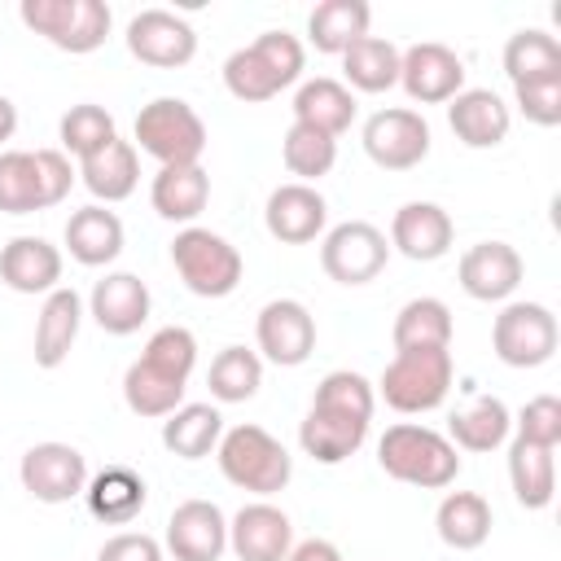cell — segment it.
Returning <instances> with one entry per match:
<instances>
[{
    "instance_id": "cell-1",
    "label": "cell",
    "mask_w": 561,
    "mask_h": 561,
    "mask_svg": "<svg viewBox=\"0 0 561 561\" xmlns=\"http://www.w3.org/2000/svg\"><path fill=\"white\" fill-rule=\"evenodd\" d=\"M302 66H307V48H302L298 35H289V31H263L245 48L228 53V61H224V88L237 101L259 105V101L280 96L289 83H298L302 79Z\"/></svg>"
},
{
    "instance_id": "cell-2",
    "label": "cell",
    "mask_w": 561,
    "mask_h": 561,
    "mask_svg": "<svg viewBox=\"0 0 561 561\" xmlns=\"http://www.w3.org/2000/svg\"><path fill=\"white\" fill-rule=\"evenodd\" d=\"M377 465L386 478L421 491H447L460 478V451L451 438L416 421H399L377 438Z\"/></svg>"
},
{
    "instance_id": "cell-3",
    "label": "cell",
    "mask_w": 561,
    "mask_h": 561,
    "mask_svg": "<svg viewBox=\"0 0 561 561\" xmlns=\"http://www.w3.org/2000/svg\"><path fill=\"white\" fill-rule=\"evenodd\" d=\"M215 460H219V473L232 486H241L250 495H263V500L285 491L289 478H294V456L285 451V443L272 438L254 421H241V425L224 430V438L215 447Z\"/></svg>"
},
{
    "instance_id": "cell-4",
    "label": "cell",
    "mask_w": 561,
    "mask_h": 561,
    "mask_svg": "<svg viewBox=\"0 0 561 561\" xmlns=\"http://www.w3.org/2000/svg\"><path fill=\"white\" fill-rule=\"evenodd\" d=\"M136 153L158 167H193L206 153V123L184 96H153L136 114Z\"/></svg>"
},
{
    "instance_id": "cell-5",
    "label": "cell",
    "mask_w": 561,
    "mask_h": 561,
    "mask_svg": "<svg viewBox=\"0 0 561 561\" xmlns=\"http://www.w3.org/2000/svg\"><path fill=\"white\" fill-rule=\"evenodd\" d=\"M456 364H451V346L438 351H394V359L381 368V381L373 386L394 412L403 416H421L443 408L447 390H451Z\"/></svg>"
},
{
    "instance_id": "cell-6",
    "label": "cell",
    "mask_w": 561,
    "mask_h": 561,
    "mask_svg": "<svg viewBox=\"0 0 561 561\" xmlns=\"http://www.w3.org/2000/svg\"><path fill=\"white\" fill-rule=\"evenodd\" d=\"M171 263L184 280V289L197 294V298H228L241 285V272H245L241 250L228 237H219L210 228H197V224L175 232Z\"/></svg>"
},
{
    "instance_id": "cell-7",
    "label": "cell",
    "mask_w": 561,
    "mask_h": 561,
    "mask_svg": "<svg viewBox=\"0 0 561 561\" xmlns=\"http://www.w3.org/2000/svg\"><path fill=\"white\" fill-rule=\"evenodd\" d=\"M18 18L26 31L44 35L53 48L75 57L96 53L114 26V13L105 0H22Z\"/></svg>"
},
{
    "instance_id": "cell-8",
    "label": "cell",
    "mask_w": 561,
    "mask_h": 561,
    "mask_svg": "<svg viewBox=\"0 0 561 561\" xmlns=\"http://www.w3.org/2000/svg\"><path fill=\"white\" fill-rule=\"evenodd\" d=\"M561 329L543 302H504L491 324V351L508 368H539L557 355Z\"/></svg>"
},
{
    "instance_id": "cell-9",
    "label": "cell",
    "mask_w": 561,
    "mask_h": 561,
    "mask_svg": "<svg viewBox=\"0 0 561 561\" xmlns=\"http://www.w3.org/2000/svg\"><path fill=\"white\" fill-rule=\"evenodd\" d=\"M386 263H390V241L368 219L333 224L320 237V267L337 285H368L386 272Z\"/></svg>"
},
{
    "instance_id": "cell-10",
    "label": "cell",
    "mask_w": 561,
    "mask_h": 561,
    "mask_svg": "<svg viewBox=\"0 0 561 561\" xmlns=\"http://www.w3.org/2000/svg\"><path fill=\"white\" fill-rule=\"evenodd\" d=\"M359 140H364V153L381 171H412L430 158V123L421 110H408V105L377 110L364 123Z\"/></svg>"
},
{
    "instance_id": "cell-11",
    "label": "cell",
    "mask_w": 561,
    "mask_h": 561,
    "mask_svg": "<svg viewBox=\"0 0 561 561\" xmlns=\"http://www.w3.org/2000/svg\"><path fill=\"white\" fill-rule=\"evenodd\" d=\"M18 482L39 504H70L88 486V460H83L79 447L48 438V443H35V447L22 451Z\"/></svg>"
},
{
    "instance_id": "cell-12",
    "label": "cell",
    "mask_w": 561,
    "mask_h": 561,
    "mask_svg": "<svg viewBox=\"0 0 561 561\" xmlns=\"http://www.w3.org/2000/svg\"><path fill=\"white\" fill-rule=\"evenodd\" d=\"M127 53L153 70H180L197 57V31L171 9H140L127 22Z\"/></svg>"
},
{
    "instance_id": "cell-13",
    "label": "cell",
    "mask_w": 561,
    "mask_h": 561,
    "mask_svg": "<svg viewBox=\"0 0 561 561\" xmlns=\"http://www.w3.org/2000/svg\"><path fill=\"white\" fill-rule=\"evenodd\" d=\"M254 342L263 351L259 359L276 368H298L316 351V316L298 298H272L254 320Z\"/></svg>"
},
{
    "instance_id": "cell-14",
    "label": "cell",
    "mask_w": 561,
    "mask_h": 561,
    "mask_svg": "<svg viewBox=\"0 0 561 561\" xmlns=\"http://www.w3.org/2000/svg\"><path fill=\"white\" fill-rule=\"evenodd\" d=\"M399 88L416 105H447L456 92H465V61L456 48L421 39L399 53Z\"/></svg>"
},
{
    "instance_id": "cell-15",
    "label": "cell",
    "mask_w": 561,
    "mask_h": 561,
    "mask_svg": "<svg viewBox=\"0 0 561 561\" xmlns=\"http://www.w3.org/2000/svg\"><path fill=\"white\" fill-rule=\"evenodd\" d=\"M162 552L175 561H219L228 552V517L215 500H184L167 517Z\"/></svg>"
},
{
    "instance_id": "cell-16",
    "label": "cell",
    "mask_w": 561,
    "mask_h": 561,
    "mask_svg": "<svg viewBox=\"0 0 561 561\" xmlns=\"http://www.w3.org/2000/svg\"><path fill=\"white\" fill-rule=\"evenodd\" d=\"M263 224L280 245H307L329 228V202L316 184H276L263 206Z\"/></svg>"
},
{
    "instance_id": "cell-17",
    "label": "cell",
    "mask_w": 561,
    "mask_h": 561,
    "mask_svg": "<svg viewBox=\"0 0 561 561\" xmlns=\"http://www.w3.org/2000/svg\"><path fill=\"white\" fill-rule=\"evenodd\" d=\"M526 263L508 241H478L460 254L456 263V280L473 302H504L513 298V289L522 285Z\"/></svg>"
},
{
    "instance_id": "cell-18",
    "label": "cell",
    "mask_w": 561,
    "mask_h": 561,
    "mask_svg": "<svg viewBox=\"0 0 561 561\" xmlns=\"http://www.w3.org/2000/svg\"><path fill=\"white\" fill-rule=\"evenodd\" d=\"M228 548L237 561H285L294 548L289 513L276 508L272 500L241 504L228 522Z\"/></svg>"
},
{
    "instance_id": "cell-19",
    "label": "cell",
    "mask_w": 561,
    "mask_h": 561,
    "mask_svg": "<svg viewBox=\"0 0 561 561\" xmlns=\"http://www.w3.org/2000/svg\"><path fill=\"white\" fill-rule=\"evenodd\" d=\"M390 250H399L412 263H434L451 250L456 224L438 202H403L390 219Z\"/></svg>"
},
{
    "instance_id": "cell-20",
    "label": "cell",
    "mask_w": 561,
    "mask_h": 561,
    "mask_svg": "<svg viewBox=\"0 0 561 561\" xmlns=\"http://www.w3.org/2000/svg\"><path fill=\"white\" fill-rule=\"evenodd\" d=\"M153 294L136 272H105L92 294H88V316L110 333V337H127L149 320Z\"/></svg>"
},
{
    "instance_id": "cell-21",
    "label": "cell",
    "mask_w": 561,
    "mask_h": 561,
    "mask_svg": "<svg viewBox=\"0 0 561 561\" xmlns=\"http://www.w3.org/2000/svg\"><path fill=\"white\" fill-rule=\"evenodd\" d=\"M447 123H451V131L465 149H495V145H504V136L513 127V114L500 101V92L465 88L447 101Z\"/></svg>"
},
{
    "instance_id": "cell-22",
    "label": "cell",
    "mask_w": 561,
    "mask_h": 561,
    "mask_svg": "<svg viewBox=\"0 0 561 561\" xmlns=\"http://www.w3.org/2000/svg\"><path fill=\"white\" fill-rule=\"evenodd\" d=\"M79 324H83V298L70 285L44 294V307L35 316V368L44 373L61 368L70 346L79 342Z\"/></svg>"
},
{
    "instance_id": "cell-23",
    "label": "cell",
    "mask_w": 561,
    "mask_h": 561,
    "mask_svg": "<svg viewBox=\"0 0 561 561\" xmlns=\"http://www.w3.org/2000/svg\"><path fill=\"white\" fill-rule=\"evenodd\" d=\"M0 280L13 294H53L61 285V250L44 237H13L0 250Z\"/></svg>"
},
{
    "instance_id": "cell-24",
    "label": "cell",
    "mask_w": 561,
    "mask_h": 561,
    "mask_svg": "<svg viewBox=\"0 0 561 561\" xmlns=\"http://www.w3.org/2000/svg\"><path fill=\"white\" fill-rule=\"evenodd\" d=\"M79 180L96 197V206L127 202L136 193V184H140V153H136V145L114 136L105 149H96V153H88L79 162Z\"/></svg>"
},
{
    "instance_id": "cell-25",
    "label": "cell",
    "mask_w": 561,
    "mask_h": 561,
    "mask_svg": "<svg viewBox=\"0 0 561 561\" xmlns=\"http://www.w3.org/2000/svg\"><path fill=\"white\" fill-rule=\"evenodd\" d=\"M145 500H149V486H145V478H140L136 469H127V465H110V469L92 473L88 486H83L88 513H92L96 522H105V526H127V522H136L140 508H145Z\"/></svg>"
},
{
    "instance_id": "cell-26",
    "label": "cell",
    "mask_w": 561,
    "mask_h": 561,
    "mask_svg": "<svg viewBox=\"0 0 561 561\" xmlns=\"http://www.w3.org/2000/svg\"><path fill=\"white\" fill-rule=\"evenodd\" d=\"M368 438V421L342 416V412H324V408H307L302 425H298V447L316 460V465H342L351 460Z\"/></svg>"
},
{
    "instance_id": "cell-27",
    "label": "cell",
    "mask_w": 561,
    "mask_h": 561,
    "mask_svg": "<svg viewBox=\"0 0 561 561\" xmlns=\"http://www.w3.org/2000/svg\"><path fill=\"white\" fill-rule=\"evenodd\" d=\"M61 237H66L70 259L83 263V267H105V263H114L123 254V219L114 210L96 206V202L83 206V210H75L66 219V232Z\"/></svg>"
},
{
    "instance_id": "cell-28",
    "label": "cell",
    "mask_w": 561,
    "mask_h": 561,
    "mask_svg": "<svg viewBox=\"0 0 561 561\" xmlns=\"http://www.w3.org/2000/svg\"><path fill=\"white\" fill-rule=\"evenodd\" d=\"M294 123L316 127V131H324V136L337 140L355 123V92L342 79H329V75L307 79L294 92Z\"/></svg>"
},
{
    "instance_id": "cell-29",
    "label": "cell",
    "mask_w": 561,
    "mask_h": 561,
    "mask_svg": "<svg viewBox=\"0 0 561 561\" xmlns=\"http://www.w3.org/2000/svg\"><path fill=\"white\" fill-rule=\"evenodd\" d=\"M149 202H153V210L162 219L188 228L206 210V202H210V175H206V167L202 162H193V167H158V175L149 184Z\"/></svg>"
},
{
    "instance_id": "cell-30",
    "label": "cell",
    "mask_w": 561,
    "mask_h": 561,
    "mask_svg": "<svg viewBox=\"0 0 561 561\" xmlns=\"http://www.w3.org/2000/svg\"><path fill=\"white\" fill-rule=\"evenodd\" d=\"M451 307L443 298H408L399 311H394V324H390V342L394 351H438V346H451Z\"/></svg>"
},
{
    "instance_id": "cell-31",
    "label": "cell",
    "mask_w": 561,
    "mask_h": 561,
    "mask_svg": "<svg viewBox=\"0 0 561 561\" xmlns=\"http://www.w3.org/2000/svg\"><path fill=\"white\" fill-rule=\"evenodd\" d=\"M513 434V412L500 394H478L447 421V438L456 451H495Z\"/></svg>"
},
{
    "instance_id": "cell-32",
    "label": "cell",
    "mask_w": 561,
    "mask_h": 561,
    "mask_svg": "<svg viewBox=\"0 0 561 561\" xmlns=\"http://www.w3.org/2000/svg\"><path fill=\"white\" fill-rule=\"evenodd\" d=\"M491 504H486V495H478V491H447L443 500H438V508H434V530H438V539L447 543V548H456V552H473V548H482L486 539H491Z\"/></svg>"
},
{
    "instance_id": "cell-33",
    "label": "cell",
    "mask_w": 561,
    "mask_h": 561,
    "mask_svg": "<svg viewBox=\"0 0 561 561\" xmlns=\"http://www.w3.org/2000/svg\"><path fill=\"white\" fill-rule=\"evenodd\" d=\"M508 486L522 508H530V513L548 508L557 495V451L513 438L508 443Z\"/></svg>"
},
{
    "instance_id": "cell-34",
    "label": "cell",
    "mask_w": 561,
    "mask_h": 561,
    "mask_svg": "<svg viewBox=\"0 0 561 561\" xmlns=\"http://www.w3.org/2000/svg\"><path fill=\"white\" fill-rule=\"evenodd\" d=\"M368 22H373V9L364 0H320L307 13V39L316 53L342 57L355 39L368 35Z\"/></svg>"
},
{
    "instance_id": "cell-35",
    "label": "cell",
    "mask_w": 561,
    "mask_h": 561,
    "mask_svg": "<svg viewBox=\"0 0 561 561\" xmlns=\"http://www.w3.org/2000/svg\"><path fill=\"white\" fill-rule=\"evenodd\" d=\"M224 416L215 403H180L171 416H162V447L180 460H202L219 447Z\"/></svg>"
},
{
    "instance_id": "cell-36",
    "label": "cell",
    "mask_w": 561,
    "mask_h": 561,
    "mask_svg": "<svg viewBox=\"0 0 561 561\" xmlns=\"http://www.w3.org/2000/svg\"><path fill=\"white\" fill-rule=\"evenodd\" d=\"M399 44L386 35H364L342 53V75L351 92H390L399 83Z\"/></svg>"
},
{
    "instance_id": "cell-37",
    "label": "cell",
    "mask_w": 561,
    "mask_h": 561,
    "mask_svg": "<svg viewBox=\"0 0 561 561\" xmlns=\"http://www.w3.org/2000/svg\"><path fill=\"white\" fill-rule=\"evenodd\" d=\"M206 386H210L215 403H245V399H254L259 386H263V359H259V351L224 346V351L210 359Z\"/></svg>"
},
{
    "instance_id": "cell-38",
    "label": "cell",
    "mask_w": 561,
    "mask_h": 561,
    "mask_svg": "<svg viewBox=\"0 0 561 561\" xmlns=\"http://www.w3.org/2000/svg\"><path fill=\"white\" fill-rule=\"evenodd\" d=\"M504 75L513 83L526 79H543V75H561V44L557 35L539 31V26H522L508 35L504 44Z\"/></svg>"
},
{
    "instance_id": "cell-39",
    "label": "cell",
    "mask_w": 561,
    "mask_h": 561,
    "mask_svg": "<svg viewBox=\"0 0 561 561\" xmlns=\"http://www.w3.org/2000/svg\"><path fill=\"white\" fill-rule=\"evenodd\" d=\"M184 386L188 381H175L149 364H127L123 373V403L136 412V416H171L180 403H184Z\"/></svg>"
},
{
    "instance_id": "cell-40",
    "label": "cell",
    "mask_w": 561,
    "mask_h": 561,
    "mask_svg": "<svg viewBox=\"0 0 561 561\" xmlns=\"http://www.w3.org/2000/svg\"><path fill=\"white\" fill-rule=\"evenodd\" d=\"M44 206V184L31 149H0V215H35Z\"/></svg>"
},
{
    "instance_id": "cell-41",
    "label": "cell",
    "mask_w": 561,
    "mask_h": 561,
    "mask_svg": "<svg viewBox=\"0 0 561 561\" xmlns=\"http://www.w3.org/2000/svg\"><path fill=\"white\" fill-rule=\"evenodd\" d=\"M280 162L289 175H298V184H316L320 175L333 171L337 162V140L316 131V127H302V123H289L285 140H280Z\"/></svg>"
},
{
    "instance_id": "cell-42",
    "label": "cell",
    "mask_w": 561,
    "mask_h": 561,
    "mask_svg": "<svg viewBox=\"0 0 561 561\" xmlns=\"http://www.w3.org/2000/svg\"><path fill=\"white\" fill-rule=\"evenodd\" d=\"M57 136H61V153L70 158H88V153H96V149H105L114 136H118V127H114V114L105 110V105H92V101H79V105H70L66 114H61V127H57Z\"/></svg>"
},
{
    "instance_id": "cell-43",
    "label": "cell",
    "mask_w": 561,
    "mask_h": 561,
    "mask_svg": "<svg viewBox=\"0 0 561 561\" xmlns=\"http://www.w3.org/2000/svg\"><path fill=\"white\" fill-rule=\"evenodd\" d=\"M311 408H324V412H342V416H355V421H373V408H377V390L364 373H351V368H333L316 381V394H311Z\"/></svg>"
},
{
    "instance_id": "cell-44",
    "label": "cell",
    "mask_w": 561,
    "mask_h": 561,
    "mask_svg": "<svg viewBox=\"0 0 561 561\" xmlns=\"http://www.w3.org/2000/svg\"><path fill=\"white\" fill-rule=\"evenodd\" d=\"M140 364L175 377V381H188L193 368H197V337L184 329V324H162L149 333L145 351H140Z\"/></svg>"
},
{
    "instance_id": "cell-45",
    "label": "cell",
    "mask_w": 561,
    "mask_h": 561,
    "mask_svg": "<svg viewBox=\"0 0 561 561\" xmlns=\"http://www.w3.org/2000/svg\"><path fill=\"white\" fill-rule=\"evenodd\" d=\"M513 438L557 451L561 447V399L557 394H535L530 403H522V412L513 416Z\"/></svg>"
},
{
    "instance_id": "cell-46",
    "label": "cell",
    "mask_w": 561,
    "mask_h": 561,
    "mask_svg": "<svg viewBox=\"0 0 561 561\" xmlns=\"http://www.w3.org/2000/svg\"><path fill=\"white\" fill-rule=\"evenodd\" d=\"M513 101L526 114V123L535 127H557L561 123V75H543V79H526L513 83Z\"/></svg>"
},
{
    "instance_id": "cell-47",
    "label": "cell",
    "mask_w": 561,
    "mask_h": 561,
    "mask_svg": "<svg viewBox=\"0 0 561 561\" xmlns=\"http://www.w3.org/2000/svg\"><path fill=\"white\" fill-rule=\"evenodd\" d=\"M35 167H39V184H44V206H57L70 197V184H75V167L61 149H35Z\"/></svg>"
},
{
    "instance_id": "cell-48",
    "label": "cell",
    "mask_w": 561,
    "mask_h": 561,
    "mask_svg": "<svg viewBox=\"0 0 561 561\" xmlns=\"http://www.w3.org/2000/svg\"><path fill=\"white\" fill-rule=\"evenodd\" d=\"M96 561H162V543L145 530H118L96 548Z\"/></svg>"
},
{
    "instance_id": "cell-49",
    "label": "cell",
    "mask_w": 561,
    "mask_h": 561,
    "mask_svg": "<svg viewBox=\"0 0 561 561\" xmlns=\"http://www.w3.org/2000/svg\"><path fill=\"white\" fill-rule=\"evenodd\" d=\"M285 561H342V548H337L333 539H316V535H311V539L294 543Z\"/></svg>"
},
{
    "instance_id": "cell-50",
    "label": "cell",
    "mask_w": 561,
    "mask_h": 561,
    "mask_svg": "<svg viewBox=\"0 0 561 561\" xmlns=\"http://www.w3.org/2000/svg\"><path fill=\"white\" fill-rule=\"evenodd\" d=\"M13 131H18V105L0 92V145H4V140H13Z\"/></svg>"
}]
</instances>
